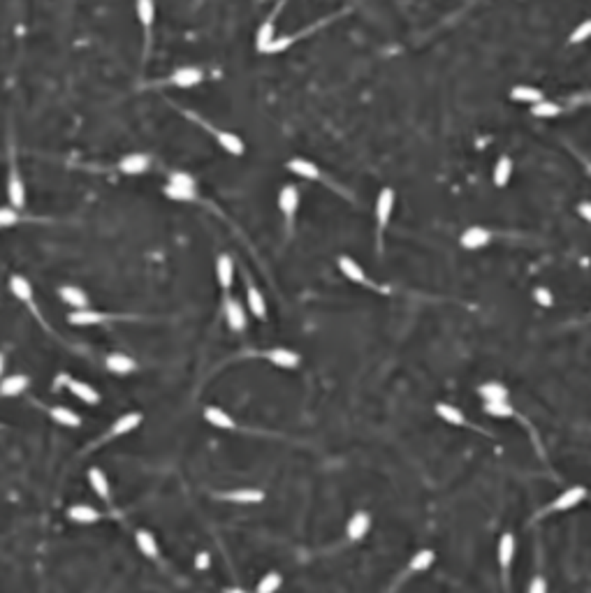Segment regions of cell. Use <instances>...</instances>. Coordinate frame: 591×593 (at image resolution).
<instances>
[{
  "label": "cell",
  "instance_id": "41",
  "mask_svg": "<svg viewBox=\"0 0 591 593\" xmlns=\"http://www.w3.org/2000/svg\"><path fill=\"white\" fill-rule=\"evenodd\" d=\"M21 220V213L19 209L14 206H0V230H8V228H14L16 223Z\"/></svg>",
  "mask_w": 591,
  "mask_h": 593
},
{
  "label": "cell",
  "instance_id": "28",
  "mask_svg": "<svg viewBox=\"0 0 591 593\" xmlns=\"http://www.w3.org/2000/svg\"><path fill=\"white\" fill-rule=\"evenodd\" d=\"M58 297L63 299V302L68 304L72 311L88 308V306H91L88 295L82 290V287H77V285H60V287H58Z\"/></svg>",
  "mask_w": 591,
  "mask_h": 593
},
{
  "label": "cell",
  "instance_id": "31",
  "mask_svg": "<svg viewBox=\"0 0 591 593\" xmlns=\"http://www.w3.org/2000/svg\"><path fill=\"white\" fill-rule=\"evenodd\" d=\"M434 413H436L443 422H446V424H450V426H466V424H468V422H466V415L461 413L457 406H453V403H446V401L436 403V406H434Z\"/></svg>",
  "mask_w": 591,
  "mask_h": 593
},
{
  "label": "cell",
  "instance_id": "40",
  "mask_svg": "<svg viewBox=\"0 0 591 593\" xmlns=\"http://www.w3.org/2000/svg\"><path fill=\"white\" fill-rule=\"evenodd\" d=\"M531 114L535 119H554V116L562 114V107H559L557 102L540 100V102H535V105H531Z\"/></svg>",
  "mask_w": 591,
  "mask_h": 593
},
{
  "label": "cell",
  "instance_id": "18",
  "mask_svg": "<svg viewBox=\"0 0 591 593\" xmlns=\"http://www.w3.org/2000/svg\"><path fill=\"white\" fill-rule=\"evenodd\" d=\"M109 320L107 313H100L95 308H77V311H70L68 313V322L75 327H97V325H105Z\"/></svg>",
  "mask_w": 591,
  "mask_h": 593
},
{
  "label": "cell",
  "instance_id": "33",
  "mask_svg": "<svg viewBox=\"0 0 591 593\" xmlns=\"http://www.w3.org/2000/svg\"><path fill=\"white\" fill-rule=\"evenodd\" d=\"M478 394L480 399H483L485 403H492V401H508V387H505L503 383L498 380H487L478 387Z\"/></svg>",
  "mask_w": 591,
  "mask_h": 593
},
{
  "label": "cell",
  "instance_id": "38",
  "mask_svg": "<svg viewBox=\"0 0 591 593\" xmlns=\"http://www.w3.org/2000/svg\"><path fill=\"white\" fill-rule=\"evenodd\" d=\"M281 586H283V574L272 570L260 577V582L255 584V593H276Z\"/></svg>",
  "mask_w": 591,
  "mask_h": 593
},
{
  "label": "cell",
  "instance_id": "32",
  "mask_svg": "<svg viewBox=\"0 0 591 593\" xmlns=\"http://www.w3.org/2000/svg\"><path fill=\"white\" fill-rule=\"evenodd\" d=\"M135 545H137L139 552H142L146 559H151V561H156L158 554H160V547H158L156 535L151 533V531H146V529H139L135 533Z\"/></svg>",
  "mask_w": 591,
  "mask_h": 593
},
{
  "label": "cell",
  "instance_id": "29",
  "mask_svg": "<svg viewBox=\"0 0 591 593\" xmlns=\"http://www.w3.org/2000/svg\"><path fill=\"white\" fill-rule=\"evenodd\" d=\"M246 308L251 311L253 317L265 322L267 320V302H265V295L255 287L253 283L246 285Z\"/></svg>",
  "mask_w": 591,
  "mask_h": 593
},
{
  "label": "cell",
  "instance_id": "44",
  "mask_svg": "<svg viewBox=\"0 0 591 593\" xmlns=\"http://www.w3.org/2000/svg\"><path fill=\"white\" fill-rule=\"evenodd\" d=\"M527 593H547V579L540 577V574H535L527 586Z\"/></svg>",
  "mask_w": 591,
  "mask_h": 593
},
{
  "label": "cell",
  "instance_id": "1",
  "mask_svg": "<svg viewBox=\"0 0 591 593\" xmlns=\"http://www.w3.org/2000/svg\"><path fill=\"white\" fill-rule=\"evenodd\" d=\"M162 193H165L167 199L174 202H195L197 199V181H195L193 174L176 169V172H169Z\"/></svg>",
  "mask_w": 591,
  "mask_h": 593
},
{
  "label": "cell",
  "instance_id": "13",
  "mask_svg": "<svg viewBox=\"0 0 591 593\" xmlns=\"http://www.w3.org/2000/svg\"><path fill=\"white\" fill-rule=\"evenodd\" d=\"M492 239H494L492 230L483 228V225H471V228H466L464 232H461L459 243L464 250H480V248L490 246Z\"/></svg>",
  "mask_w": 591,
  "mask_h": 593
},
{
  "label": "cell",
  "instance_id": "24",
  "mask_svg": "<svg viewBox=\"0 0 591 593\" xmlns=\"http://www.w3.org/2000/svg\"><path fill=\"white\" fill-rule=\"evenodd\" d=\"M285 167H288L292 174L302 176V179H306V181H322V179H325L318 165L306 160V158H292V160H288Z\"/></svg>",
  "mask_w": 591,
  "mask_h": 593
},
{
  "label": "cell",
  "instance_id": "37",
  "mask_svg": "<svg viewBox=\"0 0 591 593\" xmlns=\"http://www.w3.org/2000/svg\"><path fill=\"white\" fill-rule=\"evenodd\" d=\"M49 415H51V420L56 422V424L60 426H79L82 424V417H79V413H75L72 408H65V406H53L51 411H49Z\"/></svg>",
  "mask_w": 591,
  "mask_h": 593
},
{
  "label": "cell",
  "instance_id": "9",
  "mask_svg": "<svg viewBox=\"0 0 591 593\" xmlns=\"http://www.w3.org/2000/svg\"><path fill=\"white\" fill-rule=\"evenodd\" d=\"M278 209H281L285 228L290 232L292 225H295L297 211H300V191H297V186H290L288 183V186H283L281 191H278Z\"/></svg>",
  "mask_w": 591,
  "mask_h": 593
},
{
  "label": "cell",
  "instance_id": "3",
  "mask_svg": "<svg viewBox=\"0 0 591 593\" xmlns=\"http://www.w3.org/2000/svg\"><path fill=\"white\" fill-rule=\"evenodd\" d=\"M587 487L582 485H575V487H568L564 489L562 494H559L557 498L552 500V503H547L543 510L538 512V517H545V515H559V512H568L572 510V507H577L582 503V500H587Z\"/></svg>",
  "mask_w": 591,
  "mask_h": 593
},
{
  "label": "cell",
  "instance_id": "47",
  "mask_svg": "<svg viewBox=\"0 0 591 593\" xmlns=\"http://www.w3.org/2000/svg\"><path fill=\"white\" fill-rule=\"evenodd\" d=\"M225 593H248V591L241 589V586H230V589H225Z\"/></svg>",
  "mask_w": 591,
  "mask_h": 593
},
{
  "label": "cell",
  "instance_id": "4",
  "mask_svg": "<svg viewBox=\"0 0 591 593\" xmlns=\"http://www.w3.org/2000/svg\"><path fill=\"white\" fill-rule=\"evenodd\" d=\"M394 204H397V195H394L392 188H383L376 197V237H378V250H383V234H385L389 218L394 213Z\"/></svg>",
  "mask_w": 591,
  "mask_h": 593
},
{
  "label": "cell",
  "instance_id": "15",
  "mask_svg": "<svg viewBox=\"0 0 591 593\" xmlns=\"http://www.w3.org/2000/svg\"><path fill=\"white\" fill-rule=\"evenodd\" d=\"M337 265H339V271L343 274V276L348 278L350 283L374 287V283H371V278L367 276V271H364V267L359 265V262L352 260L350 255H341V258L337 260Z\"/></svg>",
  "mask_w": 591,
  "mask_h": 593
},
{
  "label": "cell",
  "instance_id": "10",
  "mask_svg": "<svg viewBox=\"0 0 591 593\" xmlns=\"http://www.w3.org/2000/svg\"><path fill=\"white\" fill-rule=\"evenodd\" d=\"M223 315H225V322L228 327L232 329L234 334H241L246 332L248 327V315H246V308L241 306L239 299L225 295V302H223Z\"/></svg>",
  "mask_w": 591,
  "mask_h": 593
},
{
  "label": "cell",
  "instance_id": "45",
  "mask_svg": "<svg viewBox=\"0 0 591 593\" xmlns=\"http://www.w3.org/2000/svg\"><path fill=\"white\" fill-rule=\"evenodd\" d=\"M209 566H211L209 552H197V554H195V568H197V570H209Z\"/></svg>",
  "mask_w": 591,
  "mask_h": 593
},
{
  "label": "cell",
  "instance_id": "19",
  "mask_svg": "<svg viewBox=\"0 0 591 593\" xmlns=\"http://www.w3.org/2000/svg\"><path fill=\"white\" fill-rule=\"evenodd\" d=\"M283 5V0H281ZM281 5H276V10L272 12L269 16H267V21L262 23V26L258 28V38H255V47H258L260 53L267 51V47L272 45L274 40H276V14L281 12Z\"/></svg>",
  "mask_w": 591,
  "mask_h": 593
},
{
  "label": "cell",
  "instance_id": "23",
  "mask_svg": "<svg viewBox=\"0 0 591 593\" xmlns=\"http://www.w3.org/2000/svg\"><path fill=\"white\" fill-rule=\"evenodd\" d=\"M86 478H88L91 489L95 492V496L102 498L105 503H109V500H112V485H109V478L105 475V470L93 466V468H88Z\"/></svg>",
  "mask_w": 591,
  "mask_h": 593
},
{
  "label": "cell",
  "instance_id": "25",
  "mask_svg": "<svg viewBox=\"0 0 591 593\" xmlns=\"http://www.w3.org/2000/svg\"><path fill=\"white\" fill-rule=\"evenodd\" d=\"M10 292L19 299V302L28 304L30 308H35V290H33V285H30L28 278L19 276V274H12L10 276Z\"/></svg>",
  "mask_w": 591,
  "mask_h": 593
},
{
  "label": "cell",
  "instance_id": "27",
  "mask_svg": "<svg viewBox=\"0 0 591 593\" xmlns=\"http://www.w3.org/2000/svg\"><path fill=\"white\" fill-rule=\"evenodd\" d=\"M105 366H107V371H112V374H117V376H128L137 369V362L125 352H112V354H107Z\"/></svg>",
  "mask_w": 591,
  "mask_h": 593
},
{
  "label": "cell",
  "instance_id": "2",
  "mask_svg": "<svg viewBox=\"0 0 591 593\" xmlns=\"http://www.w3.org/2000/svg\"><path fill=\"white\" fill-rule=\"evenodd\" d=\"M184 114L188 116V119L197 121V123L202 125L213 139H216V144L221 146L225 154H230V156H243V151H246V144H243V139L239 137V134H234V132H230V130H221V128H213L211 123H206V121L200 119V116H195L193 112H188V109H186Z\"/></svg>",
  "mask_w": 591,
  "mask_h": 593
},
{
  "label": "cell",
  "instance_id": "30",
  "mask_svg": "<svg viewBox=\"0 0 591 593\" xmlns=\"http://www.w3.org/2000/svg\"><path fill=\"white\" fill-rule=\"evenodd\" d=\"M68 519L75 524H84V527H88V524L100 522V512L88 503H75V505L68 507Z\"/></svg>",
  "mask_w": 591,
  "mask_h": 593
},
{
  "label": "cell",
  "instance_id": "8",
  "mask_svg": "<svg viewBox=\"0 0 591 593\" xmlns=\"http://www.w3.org/2000/svg\"><path fill=\"white\" fill-rule=\"evenodd\" d=\"M56 385H65V389H68L70 394H75V399H79L82 403H86V406H97V403L102 401L100 392L93 387V385L79 380V378H72V376H58Z\"/></svg>",
  "mask_w": 591,
  "mask_h": 593
},
{
  "label": "cell",
  "instance_id": "26",
  "mask_svg": "<svg viewBox=\"0 0 591 593\" xmlns=\"http://www.w3.org/2000/svg\"><path fill=\"white\" fill-rule=\"evenodd\" d=\"M28 376L23 374H14V376H3L0 378V396L5 399H12V396H19L28 389Z\"/></svg>",
  "mask_w": 591,
  "mask_h": 593
},
{
  "label": "cell",
  "instance_id": "48",
  "mask_svg": "<svg viewBox=\"0 0 591 593\" xmlns=\"http://www.w3.org/2000/svg\"><path fill=\"white\" fill-rule=\"evenodd\" d=\"M5 376V354L0 352V378Z\"/></svg>",
  "mask_w": 591,
  "mask_h": 593
},
{
  "label": "cell",
  "instance_id": "36",
  "mask_svg": "<svg viewBox=\"0 0 591 593\" xmlns=\"http://www.w3.org/2000/svg\"><path fill=\"white\" fill-rule=\"evenodd\" d=\"M510 176H513V160L508 156H501L494 165V172H492V181H494L496 188H505L510 183Z\"/></svg>",
  "mask_w": 591,
  "mask_h": 593
},
{
  "label": "cell",
  "instance_id": "21",
  "mask_svg": "<svg viewBox=\"0 0 591 593\" xmlns=\"http://www.w3.org/2000/svg\"><path fill=\"white\" fill-rule=\"evenodd\" d=\"M216 280L221 285V290L228 295L230 287L234 283V260L228 253H221L216 258Z\"/></svg>",
  "mask_w": 591,
  "mask_h": 593
},
{
  "label": "cell",
  "instance_id": "35",
  "mask_svg": "<svg viewBox=\"0 0 591 593\" xmlns=\"http://www.w3.org/2000/svg\"><path fill=\"white\" fill-rule=\"evenodd\" d=\"M510 97H513L515 102H527V105H535V102L545 100L543 90L535 86H527V84H520V86L510 88Z\"/></svg>",
  "mask_w": 591,
  "mask_h": 593
},
{
  "label": "cell",
  "instance_id": "16",
  "mask_svg": "<svg viewBox=\"0 0 591 593\" xmlns=\"http://www.w3.org/2000/svg\"><path fill=\"white\" fill-rule=\"evenodd\" d=\"M218 498L228 500V503H237V505H255L265 500V492L255 487H241V489H230V492L218 494Z\"/></svg>",
  "mask_w": 591,
  "mask_h": 593
},
{
  "label": "cell",
  "instance_id": "22",
  "mask_svg": "<svg viewBox=\"0 0 591 593\" xmlns=\"http://www.w3.org/2000/svg\"><path fill=\"white\" fill-rule=\"evenodd\" d=\"M142 413L137 411H130V413H123L121 417H117L112 426H109V436L112 438H121V436H128L130 431H135L139 424H142Z\"/></svg>",
  "mask_w": 591,
  "mask_h": 593
},
{
  "label": "cell",
  "instance_id": "7",
  "mask_svg": "<svg viewBox=\"0 0 591 593\" xmlns=\"http://www.w3.org/2000/svg\"><path fill=\"white\" fill-rule=\"evenodd\" d=\"M135 14L144 33V56H149L151 40H154V26H156V3L154 0H135Z\"/></svg>",
  "mask_w": 591,
  "mask_h": 593
},
{
  "label": "cell",
  "instance_id": "11",
  "mask_svg": "<svg viewBox=\"0 0 591 593\" xmlns=\"http://www.w3.org/2000/svg\"><path fill=\"white\" fill-rule=\"evenodd\" d=\"M204 82V72L195 65H184V67H176V70L165 79V84L174 88H195L197 84Z\"/></svg>",
  "mask_w": 591,
  "mask_h": 593
},
{
  "label": "cell",
  "instance_id": "6",
  "mask_svg": "<svg viewBox=\"0 0 591 593\" xmlns=\"http://www.w3.org/2000/svg\"><path fill=\"white\" fill-rule=\"evenodd\" d=\"M8 202L14 209H23L26 206V183L19 172L14 154H10V172H8Z\"/></svg>",
  "mask_w": 591,
  "mask_h": 593
},
{
  "label": "cell",
  "instance_id": "20",
  "mask_svg": "<svg viewBox=\"0 0 591 593\" xmlns=\"http://www.w3.org/2000/svg\"><path fill=\"white\" fill-rule=\"evenodd\" d=\"M202 417H204L206 424L213 426V429H223V431L237 429V422H234L232 415H230L228 411H223V408H218V406H206Z\"/></svg>",
  "mask_w": 591,
  "mask_h": 593
},
{
  "label": "cell",
  "instance_id": "46",
  "mask_svg": "<svg viewBox=\"0 0 591 593\" xmlns=\"http://www.w3.org/2000/svg\"><path fill=\"white\" fill-rule=\"evenodd\" d=\"M577 213H580V218L591 223V202H580V204H577Z\"/></svg>",
  "mask_w": 591,
  "mask_h": 593
},
{
  "label": "cell",
  "instance_id": "12",
  "mask_svg": "<svg viewBox=\"0 0 591 593\" xmlns=\"http://www.w3.org/2000/svg\"><path fill=\"white\" fill-rule=\"evenodd\" d=\"M151 169V156L144 151H132L119 160V172L125 176H142Z\"/></svg>",
  "mask_w": 591,
  "mask_h": 593
},
{
  "label": "cell",
  "instance_id": "39",
  "mask_svg": "<svg viewBox=\"0 0 591 593\" xmlns=\"http://www.w3.org/2000/svg\"><path fill=\"white\" fill-rule=\"evenodd\" d=\"M483 411L490 415V417H496V420H508L513 417L515 411L510 406V401H492V403H485Z\"/></svg>",
  "mask_w": 591,
  "mask_h": 593
},
{
  "label": "cell",
  "instance_id": "34",
  "mask_svg": "<svg viewBox=\"0 0 591 593\" xmlns=\"http://www.w3.org/2000/svg\"><path fill=\"white\" fill-rule=\"evenodd\" d=\"M434 564H436L434 549H429V547L418 549V552L411 556V561H408V572H424V570H429Z\"/></svg>",
  "mask_w": 591,
  "mask_h": 593
},
{
  "label": "cell",
  "instance_id": "17",
  "mask_svg": "<svg viewBox=\"0 0 591 593\" xmlns=\"http://www.w3.org/2000/svg\"><path fill=\"white\" fill-rule=\"evenodd\" d=\"M265 359H267L269 364L276 366V369H283V371H292V369H297V366L302 364L300 354H297L295 350H288V348H281V346H276V348H272V350H267V352H265Z\"/></svg>",
  "mask_w": 591,
  "mask_h": 593
},
{
  "label": "cell",
  "instance_id": "43",
  "mask_svg": "<svg viewBox=\"0 0 591 593\" xmlns=\"http://www.w3.org/2000/svg\"><path fill=\"white\" fill-rule=\"evenodd\" d=\"M533 302L538 304V306H543V308H552V306H554L552 292L547 290V287H543V285L533 287Z\"/></svg>",
  "mask_w": 591,
  "mask_h": 593
},
{
  "label": "cell",
  "instance_id": "5",
  "mask_svg": "<svg viewBox=\"0 0 591 593\" xmlns=\"http://www.w3.org/2000/svg\"><path fill=\"white\" fill-rule=\"evenodd\" d=\"M515 554H517V540L510 531H505V533H501V537H498V545H496V561H498V568H501L503 586H508L510 570H513V564H515Z\"/></svg>",
  "mask_w": 591,
  "mask_h": 593
},
{
  "label": "cell",
  "instance_id": "42",
  "mask_svg": "<svg viewBox=\"0 0 591 593\" xmlns=\"http://www.w3.org/2000/svg\"><path fill=\"white\" fill-rule=\"evenodd\" d=\"M589 38H591V19H584L580 26H577V28L570 33L568 42H570V45H580V42L589 40Z\"/></svg>",
  "mask_w": 591,
  "mask_h": 593
},
{
  "label": "cell",
  "instance_id": "14",
  "mask_svg": "<svg viewBox=\"0 0 591 593\" xmlns=\"http://www.w3.org/2000/svg\"><path fill=\"white\" fill-rule=\"evenodd\" d=\"M369 531H371V515L367 510H355L348 522H346V537H348L350 542L364 540Z\"/></svg>",
  "mask_w": 591,
  "mask_h": 593
}]
</instances>
